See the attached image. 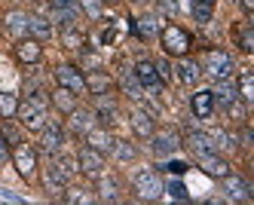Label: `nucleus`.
I'll return each mask as SVG.
<instances>
[{
  "instance_id": "obj_35",
  "label": "nucleus",
  "mask_w": 254,
  "mask_h": 205,
  "mask_svg": "<svg viewBox=\"0 0 254 205\" xmlns=\"http://www.w3.org/2000/svg\"><path fill=\"white\" fill-rule=\"evenodd\" d=\"M15 110H19V95L0 92V120H15Z\"/></svg>"
},
{
  "instance_id": "obj_5",
  "label": "nucleus",
  "mask_w": 254,
  "mask_h": 205,
  "mask_svg": "<svg viewBox=\"0 0 254 205\" xmlns=\"http://www.w3.org/2000/svg\"><path fill=\"white\" fill-rule=\"evenodd\" d=\"M199 68H202V73H208L211 80H227V77H233V70H236L233 55L224 52V49H208L202 59H199Z\"/></svg>"
},
{
  "instance_id": "obj_7",
  "label": "nucleus",
  "mask_w": 254,
  "mask_h": 205,
  "mask_svg": "<svg viewBox=\"0 0 254 205\" xmlns=\"http://www.w3.org/2000/svg\"><path fill=\"white\" fill-rule=\"evenodd\" d=\"M37 135H40V138H37L40 150H43V153H52V156H56L62 147H64V138H67L64 126H62V123H56V120H46V126L40 129Z\"/></svg>"
},
{
  "instance_id": "obj_2",
  "label": "nucleus",
  "mask_w": 254,
  "mask_h": 205,
  "mask_svg": "<svg viewBox=\"0 0 254 205\" xmlns=\"http://www.w3.org/2000/svg\"><path fill=\"white\" fill-rule=\"evenodd\" d=\"M159 46L169 59H184L193 52V34L181 25H162L159 28Z\"/></svg>"
},
{
  "instance_id": "obj_6",
  "label": "nucleus",
  "mask_w": 254,
  "mask_h": 205,
  "mask_svg": "<svg viewBox=\"0 0 254 205\" xmlns=\"http://www.w3.org/2000/svg\"><path fill=\"white\" fill-rule=\"evenodd\" d=\"M49 18H52V25H62V28H74L80 22V3L77 0H49Z\"/></svg>"
},
{
  "instance_id": "obj_9",
  "label": "nucleus",
  "mask_w": 254,
  "mask_h": 205,
  "mask_svg": "<svg viewBox=\"0 0 254 205\" xmlns=\"http://www.w3.org/2000/svg\"><path fill=\"white\" fill-rule=\"evenodd\" d=\"M224 181V193H227V199L230 202H251L254 199V187L245 181V178H239V175H227V178H221Z\"/></svg>"
},
{
  "instance_id": "obj_46",
  "label": "nucleus",
  "mask_w": 254,
  "mask_h": 205,
  "mask_svg": "<svg viewBox=\"0 0 254 205\" xmlns=\"http://www.w3.org/2000/svg\"><path fill=\"white\" fill-rule=\"evenodd\" d=\"M239 6H242L245 15H251V12H254V0H239Z\"/></svg>"
},
{
  "instance_id": "obj_8",
  "label": "nucleus",
  "mask_w": 254,
  "mask_h": 205,
  "mask_svg": "<svg viewBox=\"0 0 254 205\" xmlns=\"http://www.w3.org/2000/svg\"><path fill=\"white\" fill-rule=\"evenodd\" d=\"M52 77H56L59 86L70 89L74 95H83V92H86V77H83V70L77 65H59L56 70H52Z\"/></svg>"
},
{
  "instance_id": "obj_20",
  "label": "nucleus",
  "mask_w": 254,
  "mask_h": 205,
  "mask_svg": "<svg viewBox=\"0 0 254 205\" xmlns=\"http://www.w3.org/2000/svg\"><path fill=\"white\" fill-rule=\"evenodd\" d=\"M214 95H211V89H196L193 95H190V110H193V117L196 120H208L214 114Z\"/></svg>"
},
{
  "instance_id": "obj_3",
  "label": "nucleus",
  "mask_w": 254,
  "mask_h": 205,
  "mask_svg": "<svg viewBox=\"0 0 254 205\" xmlns=\"http://www.w3.org/2000/svg\"><path fill=\"white\" fill-rule=\"evenodd\" d=\"M9 159H12V165H15V172H19L22 181L34 184L40 178V159H37V147H34V144H28V141L12 144Z\"/></svg>"
},
{
  "instance_id": "obj_47",
  "label": "nucleus",
  "mask_w": 254,
  "mask_h": 205,
  "mask_svg": "<svg viewBox=\"0 0 254 205\" xmlns=\"http://www.w3.org/2000/svg\"><path fill=\"white\" fill-rule=\"evenodd\" d=\"M132 3H150V0H132Z\"/></svg>"
},
{
  "instance_id": "obj_42",
  "label": "nucleus",
  "mask_w": 254,
  "mask_h": 205,
  "mask_svg": "<svg viewBox=\"0 0 254 205\" xmlns=\"http://www.w3.org/2000/svg\"><path fill=\"white\" fill-rule=\"evenodd\" d=\"M162 169H166V172H172V175H184V172L190 169V165H187V162H181V159H172V162H166V165H162Z\"/></svg>"
},
{
  "instance_id": "obj_22",
  "label": "nucleus",
  "mask_w": 254,
  "mask_h": 205,
  "mask_svg": "<svg viewBox=\"0 0 254 205\" xmlns=\"http://www.w3.org/2000/svg\"><path fill=\"white\" fill-rule=\"evenodd\" d=\"M129 123H132V129H135L138 138H150V135L156 132V120H153L150 110H144V107H135V110H132V114H129Z\"/></svg>"
},
{
  "instance_id": "obj_13",
  "label": "nucleus",
  "mask_w": 254,
  "mask_h": 205,
  "mask_svg": "<svg viewBox=\"0 0 254 205\" xmlns=\"http://www.w3.org/2000/svg\"><path fill=\"white\" fill-rule=\"evenodd\" d=\"M0 22H3V25H0V28H3V34L15 37V40L28 37V12H22V9H6Z\"/></svg>"
},
{
  "instance_id": "obj_41",
  "label": "nucleus",
  "mask_w": 254,
  "mask_h": 205,
  "mask_svg": "<svg viewBox=\"0 0 254 205\" xmlns=\"http://www.w3.org/2000/svg\"><path fill=\"white\" fill-rule=\"evenodd\" d=\"M166 193H169L172 199H181V202H187V199H190V190L184 187V181H175V178L166 184Z\"/></svg>"
},
{
  "instance_id": "obj_24",
  "label": "nucleus",
  "mask_w": 254,
  "mask_h": 205,
  "mask_svg": "<svg viewBox=\"0 0 254 205\" xmlns=\"http://www.w3.org/2000/svg\"><path fill=\"white\" fill-rule=\"evenodd\" d=\"M52 34H56V25H52L49 15H28V37H34V40H52Z\"/></svg>"
},
{
  "instance_id": "obj_32",
  "label": "nucleus",
  "mask_w": 254,
  "mask_h": 205,
  "mask_svg": "<svg viewBox=\"0 0 254 205\" xmlns=\"http://www.w3.org/2000/svg\"><path fill=\"white\" fill-rule=\"evenodd\" d=\"M120 86H123V92H126L129 98H135V101H141V98H144V86L138 83L135 70H126L123 77H120Z\"/></svg>"
},
{
  "instance_id": "obj_12",
  "label": "nucleus",
  "mask_w": 254,
  "mask_h": 205,
  "mask_svg": "<svg viewBox=\"0 0 254 205\" xmlns=\"http://www.w3.org/2000/svg\"><path fill=\"white\" fill-rule=\"evenodd\" d=\"M196 162H199V169H202L208 178H214V181H221V178H227V175L233 172V165H230L221 153H217V150H214V153H205V156H199Z\"/></svg>"
},
{
  "instance_id": "obj_29",
  "label": "nucleus",
  "mask_w": 254,
  "mask_h": 205,
  "mask_svg": "<svg viewBox=\"0 0 254 205\" xmlns=\"http://www.w3.org/2000/svg\"><path fill=\"white\" fill-rule=\"evenodd\" d=\"M62 46L67 49V52H80L83 46H86V34L74 25V28H62Z\"/></svg>"
},
{
  "instance_id": "obj_4",
  "label": "nucleus",
  "mask_w": 254,
  "mask_h": 205,
  "mask_svg": "<svg viewBox=\"0 0 254 205\" xmlns=\"http://www.w3.org/2000/svg\"><path fill=\"white\" fill-rule=\"evenodd\" d=\"M132 190L141 202H156L162 193H166V181L159 178L156 169H138L132 178Z\"/></svg>"
},
{
  "instance_id": "obj_10",
  "label": "nucleus",
  "mask_w": 254,
  "mask_h": 205,
  "mask_svg": "<svg viewBox=\"0 0 254 205\" xmlns=\"http://www.w3.org/2000/svg\"><path fill=\"white\" fill-rule=\"evenodd\" d=\"M77 162H80V172L89 175V178H98L104 172V153L92 150L89 144H83L80 150H77Z\"/></svg>"
},
{
  "instance_id": "obj_33",
  "label": "nucleus",
  "mask_w": 254,
  "mask_h": 205,
  "mask_svg": "<svg viewBox=\"0 0 254 205\" xmlns=\"http://www.w3.org/2000/svg\"><path fill=\"white\" fill-rule=\"evenodd\" d=\"M214 6H217V0H193V18L199 25H208L214 15Z\"/></svg>"
},
{
  "instance_id": "obj_34",
  "label": "nucleus",
  "mask_w": 254,
  "mask_h": 205,
  "mask_svg": "<svg viewBox=\"0 0 254 205\" xmlns=\"http://www.w3.org/2000/svg\"><path fill=\"white\" fill-rule=\"evenodd\" d=\"M208 135L214 141V150H236L239 147V138L233 132H227V129H217V132H208Z\"/></svg>"
},
{
  "instance_id": "obj_27",
  "label": "nucleus",
  "mask_w": 254,
  "mask_h": 205,
  "mask_svg": "<svg viewBox=\"0 0 254 205\" xmlns=\"http://www.w3.org/2000/svg\"><path fill=\"white\" fill-rule=\"evenodd\" d=\"M236 95H239V101H245V104L254 101V73L248 68L239 70V80H236Z\"/></svg>"
},
{
  "instance_id": "obj_1",
  "label": "nucleus",
  "mask_w": 254,
  "mask_h": 205,
  "mask_svg": "<svg viewBox=\"0 0 254 205\" xmlns=\"http://www.w3.org/2000/svg\"><path fill=\"white\" fill-rule=\"evenodd\" d=\"M15 120H19V126L28 129V132H40L46 126V120H49V107H46L43 92H28L25 98H19Z\"/></svg>"
},
{
  "instance_id": "obj_48",
  "label": "nucleus",
  "mask_w": 254,
  "mask_h": 205,
  "mask_svg": "<svg viewBox=\"0 0 254 205\" xmlns=\"http://www.w3.org/2000/svg\"><path fill=\"white\" fill-rule=\"evenodd\" d=\"M28 3H40V0H28Z\"/></svg>"
},
{
  "instance_id": "obj_18",
  "label": "nucleus",
  "mask_w": 254,
  "mask_h": 205,
  "mask_svg": "<svg viewBox=\"0 0 254 205\" xmlns=\"http://www.w3.org/2000/svg\"><path fill=\"white\" fill-rule=\"evenodd\" d=\"M83 141L89 144V147H92V150H98V153H111L114 150V135H111V129H104V126H92V129H89V132L83 135Z\"/></svg>"
},
{
  "instance_id": "obj_31",
  "label": "nucleus",
  "mask_w": 254,
  "mask_h": 205,
  "mask_svg": "<svg viewBox=\"0 0 254 205\" xmlns=\"http://www.w3.org/2000/svg\"><path fill=\"white\" fill-rule=\"evenodd\" d=\"M77 98H80V95H74V92L64 89V86H59L56 92H52V104H56L62 114H70V110L77 107Z\"/></svg>"
},
{
  "instance_id": "obj_26",
  "label": "nucleus",
  "mask_w": 254,
  "mask_h": 205,
  "mask_svg": "<svg viewBox=\"0 0 254 205\" xmlns=\"http://www.w3.org/2000/svg\"><path fill=\"white\" fill-rule=\"evenodd\" d=\"M211 95H214V104H221V107H227L230 101L239 98V95H236V83H233L230 77H227V80H214Z\"/></svg>"
},
{
  "instance_id": "obj_40",
  "label": "nucleus",
  "mask_w": 254,
  "mask_h": 205,
  "mask_svg": "<svg viewBox=\"0 0 254 205\" xmlns=\"http://www.w3.org/2000/svg\"><path fill=\"white\" fill-rule=\"evenodd\" d=\"M0 135H3L6 144H19V141H25V138H22V126H15L12 120H3V126H0Z\"/></svg>"
},
{
  "instance_id": "obj_45",
  "label": "nucleus",
  "mask_w": 254,
  "mask_h": 205,
  "mask_svg": "<svg viewBox=\"0 0 254 205\" xmlns=\"http://www.w3.org/2000/svg\"><path fill=\"white\" fill-rule=\"evenodd\" d=\"M6 159H9V144L3 141V135H0V165H3Z\"/></svg>"
},
{
  "instance_id": "obj_44",
  "label": "nucleus",
  "mask_w": 254,
  "mask_h": 205,
  "mask_svg": "<svg viewBox=\"0 0 254 205\" xmlns=\"http://www.w3.org/2000/svg\"><path fill=\"white\" fill-rule=\"evenodd\" d=\"M156 70H159V80H162V83L172 80V65H169V62H156Z\"/></svg>"
},
{
  "instance_id": "obj_39",
  "label": "nucleus",
  "mask_w": 254,
  "mask_h": 205,
  "mask_svg": "<svg viewBox=\"0 0 254 205\" xmlns=\"http://www.w3.org/2000/svg\"><path fill=\"white\" fill-rule=\"evenodd\" d=\"M77 3H80V12L86 18H92V22H98L104 12V0H77Z\"/></svg>"
},
{
  "instance_id": "obj_11",
  "label": "nucleus",
  "mask_w": 254,
  "mask_h": 205,
  "mask_svg": "<svg viewBox=\"0 0 254 205\" xmlns=\"http://www.w3.org/2000/svg\"><path fill=\"white\" fill-rule=\"evenodd\" d=\"M135 77H138V83L144 86V92H147V89H162V86H166V83H162L159 80V70H156V62L153 59H141V62H135Z\"/></svg>"
},
{
  "instance_id": "obj_28",
  "label": "nucleus",
  "mask_w": 254,
  "mask_h": 205,
  "mask_svg": "<svg viewBox=\"0 0 254 205\" xmlns=\"http://www.w3.org/2000/svg\"><path fill=\"white\" fill-rule=\"evenodd\" d=\"M159 12H153V15H144V18H138V25H132V31L141 37V40H150V37H156L159 34Z\"/></svg>"
},
{
  "instance_id": "obj_36",
  "label": "nucleus",
  "mask_w": 254,
  "mask_h": 205,
  "mask_svg": "<svg viewBox=\"0 0 254 205\" xmlns=\"http://www.w3.org/2000/svg\"><path fill=\"white\" fill-rule=\"evenodd\" d=\"M114 159L117 162H132L135 156H138V147L132 144V141H114Z\"/></svg>"
},
{
  "instance_id": "obj_15",
  "label": "nucleus",
  "mask_w": 254,
  "mask_h": 205,
  "mask_svg": "<svg viewBox=\"0 0 254 205\" xmlns=\"http://www.w3.org/2000/svg\"><path fill=\"white\" fill-rule=\"evenodd\" d=\"M178 147H181V135L172 132V129H166V132H153V135H150V150H153L156 156H172Z\"/></svg>"
},
{
  "instance_id": "obj_21",
  "label": "nucleus",
  "mask_w": 254,
  "mask_h": 205,
  "mask_svg": "<svg viewBox=\"0 0 254 205\" xmlns=\"http://www.w3.org/2000/svg\"><path fill=\"white\" fill-rule=\"evenodd\" d=\"M92 126H95V114H92V110H80V107H74V110L67 114V132L74 135V138H83Z\"/></svg>"
},
{
  "instance_id": "obj_30",
  "label": "nucleus",
  "mask_w": 254,
  "mask_h": 205,
  "mask_svg": "<svg viewBox=\"0 0 254 205\" xmlns=\"http://www.w3.org/2000/svg\"><path fill=\"white\" fill-rule=\"evenodd\" d=\"M233 37H236V46H239L242 52H254V28L251 22H242L233 28Z\"/></svg>"
},
{
  "instance_id": "obj_17",
  "label": "nucleus",
  "mask_w": 254,
  "mask_h": 205,
  "mask_svg": "<svg viewBox=\"0 0 254 205\" xmlns=\"http://www.w3.org/2000/svg\"><path fill=\"white\" fill-rule=\"evenodd\" d=\"M67 184H70V178L59 169L56 162L43 169V187H46V193H49V196H59V199H62V193L67 190Z\"/></svg>"
},
{
  "instance_id": "obj_37",
  "label": "nucleus",
  "mask_w": 254,
  "mask_h": 205,
  "mask_svg": "<svg viewBox=\"0 0 254 205\" xmlns=\"http://www.w3.org/2000/svg\"><path fill=\"white\" fill-rule=\"evenodd\" d=\"M52 162H56L59 165V169L67 175V178H74V175H80V162H77V156H64L62 150L56 153V159H52Z\"/></svg>"
},
{
  "instance_id": "obj_14",
  "label": "nucleus",
  "mask_w": 254,
  "mask_h": 205,
  "mask_svg": "<svg viewBox=\"0 0 254 205\" xmlns=\"http://www.w3.org/2000/svg\"><path fill=\"white\" fill-rule=\"evenodd\" d=\"M181 147H187L190 156H205V153H214V141L208 132H187L184 138H181Z\"/></svg>"
},
{
  "instance_id": "obj_16",
  "label": "nucleus",
  "mask_w": 254,
  "mask_h": 205,
  "mask_svg": "<svg viewBox=\"0 0 254 205\" xmlns=\"http://www.w3.org/2000/svg\"><path fill=\"white\" fill-rule=\"evenodd\" d=\"M172 77H175L178 83H184V86H196L199 80H202V68H199V62H193L190 55H184V59H178Z\"/></svg>"
},
{
  "instance_id": "obj_19",
  "label": "nucleus",
  "mask_w": 254,
  "mask_h": 205,
  "mask_svg": "<svg viewBox=\"0 0 254 205\" xmlns=\"http://www.w3.org/2000/svg\"><path fill=\"white\" fill-rule=\"evenodd\" d=\"M40 59H43L40 40H34V37H22V40L15 43V62H19V65H37Z\"/></svg>"
},
{
  "instance_id": "obj_25",
  "label": "nucleus",
  "mask_w": 254,
  "mask_h": 205,
  "mask_svg": "<svg viewBox=\"0 0 254 205\" xmlns=\"http://www.w3.org/2000/svg\"><path fill=\"white\" fill-rule=\"evenodd\" d=\"M83 77H86V92L89 95H104V92H111V86H114V80L107 77L101 68L98 70H86Z\"/></svg>"
},
{
  "instance_id": "obj_23",
  "label": "nucleus",
  "mask_w": 254,
  "mask_h": 205,
  "mask_svg": "<svg viewBox=\"0 0 254 205\" xmlns=\"http://www.w3.org/2000/svg\"><path fill=\"white\" fill-rule=\"evenodd\" d=\"M95 199L98 202H120L123 199V187H120V181L114 178V175H98V187H95Z\"/></svg>"
},
{
  "instance_id": "obj_43",
  "label": "nucleus",
  "mask_w": 254,
  "mask_h": 205,
  "mask_svg": "<svg viewBox=\"0 0 254 205\" xmlns=\"http://www.w3.org/2000/svg\"><path fill=\"white\" fill-rule=\"evenodd\" d=\"M159 15H178V0H159Z\"/></svg>"
},
{
  "instance_id": "obj_38",
  "label": "nucleus",
  "mask_w": 254,
  "mask_h": 205,
  "mask_svg": "<svg viewBox=\"0 0 254 205\" xmlns=\"http://www.w3.org/2000/svg\"><path fill=\"white\" fill-rule=\"evenodd\" d=\"M62 199H64V202H70V205H77V202H83V205H86V202H98L92 193L83 190V187H67V190L62 193Z\"/></svg>"
}]
</instances>
